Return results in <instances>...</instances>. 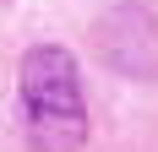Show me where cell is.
Masks as SVG:
<instances>
[{
  "label": "cell",
  "instance_id": "1",
  "mask_svg": "<svg viewBox=\"0 0 158 152\" xmlns=\"http://www.w3.org/2000/svg\"><path fill=\"white\" fill-rule=\"evenodd\" d=\"M22 120L33 152H77L87 141L82 71L60 44H38L22 54Z\"/></svg>",
  "mask_w": 158,
  "mask_h": 152
}]
</instances>
